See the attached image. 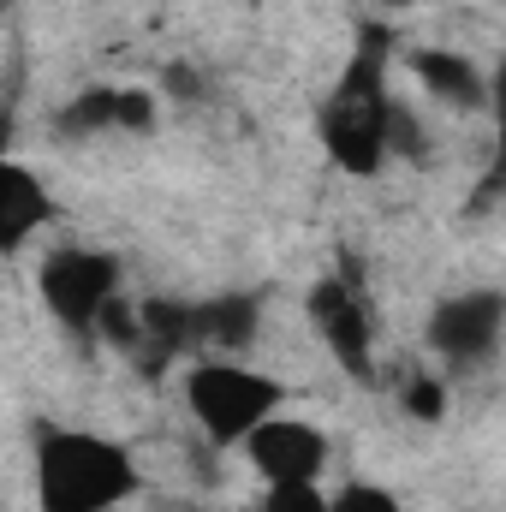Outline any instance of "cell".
Masks as SVG:
<instances>
[{
  "label": "cell",
  "instance_id": "cell-4",
  "mask_svg": "<svg viewBox=\"0 0 506 512\" xmlns=\"http://www.w3.org/2000/svg\"><path fill=\"white\" fill-rule=\"evenodd\" d=\"M114 286H120V268H114V256L54 251L48 262H42V298H48V310H54L60 322H78V328H90V322H96V310L114 298Z\"/></svg>",
  "mask_w": 506,
  "mask_h": 512
},
{
  "label": "cell",
  "instance_id": "cell-3",
  "mask_svg": "<svg viewBox=\"0 0 506 512\" xmlns=\"http://www.w3.org/2000/svg\"><path fill=\"white\" fill-rule=\"evenodd\" d=\"M185 399H191L209 441H245L262 417H274L280 382L256 376L245 364H197L185 382Z\"/></svg>",
  "mask_w": 506,
  "mask_h": 512
},
{
  "label": "cell",
  "instance_id": "cell-17",
  "mask_svg": "<svg viewBox=\"0 0 506 512\" xmlns=\"http://www.w3.org/2000/svg\"><path fill=\"white\" fill-rule=\"evenodd\" d=\"M167 90H173V96H185V102H191V96H197V90H203V84H197V72H191V66H167Z\"/></svg>",
  "mask_w": 506,
  "mask_h": 512
},
{
  "label": "cell",
  "instance_id": "cell-11",
  "mask_svg": "<svg viewBox=\"0 0 506 512\" xmlns=\"http://www.w3.org/2000/svg\"><path fill=\"white\" fill-rule=\"evenodd\" d=\"M90 328H102L114 346H137V340H143V328H137V304H126L120 292L96 310V322H90Z\"/></svg>",
  "mask_w": 506,
  "mask_h": 512
},
{
  "label": "cell",
  "instance_id": "cell-5",
  "mask_svg": "<svg viewBox=\"0 0 506 512\" xmlns=\"http://www.w3.org/2000/svg\"><path fill=\"white\" fill-rule=\"evenodd\" d=\"M245 453L268 483H316L322 465H328V441L310 423H292V417H262L245 435Z\"/></svg>",
  "mask_w": 506,
  "mask_h": 512
},
{
  "label": "cell",
  "instance_id": "cell-13",
  "mask_svg": "<svg viewBox=\"0 0 506 512\" xmlns=\"http://www.w3.org/2000/svg\"><path fill=\"white\" fill-rule=\"evenodd\" d=\"M66 126H72V131L114 126V90H90V96H78V102L66 108Z\"/></svg>",
  "mask_w": 506,
  "mask_h": 512
},
{
  "label": "cell",
  "instance_id": "cell-16",
  "mask_svg": "<svg viewBox=\"0 0 506 512\" xmlns=\"http://www.w3.org/2000/svg\"><path fill=\"white\" fill-rule=\"evenodd\" d=\"M405 411H411V417H423V423H435V417L447 411L441 382H411V387H405Z\"/></svg>",
  "mask_w": 506,
  "mask_h": 512
},
{
  "label": "cell",
  "instance_id": "cell-1",
  "mask_svg": "<svg viewBox=\"0 0 506 512\" xmlns=\"http://www.w3.org/2000/svg\"><path fill=\"white\" fill-rule=\"evenodd\" d=\"M137 489L131 459L84 429H48L36 447V495L42 512H114Z\"/></svg>",
  "mask_w": 506,
  "mask_h": 512
},
{
  "label": "cell",
  "instance_id": "cell-18",
  "mask_svg": "<svg viewBox=\"0 0 506 512\" xmlns=\"http://www.w3.org/2000/svg\"><path fill=\"white\" fill-rule=\"evenodd\" d=\"M0 155H6V120H0Z\"/></svg>",
  "mask_w": 506,
  "mask_h": 512
},
{
  "label": "cell",
  "instance_id": "cell-9",
  "mask_svg": "<svg viewBox=\"0 0 506 512\" xmlns=\"http://www.w3.org/2000/svg\"><path fill=\"white\" fill-rule=\"evenodd\" d=\"M411 72L417 84L435 96V102H453V108H483V78L465 54H447V48H417L411 54Z\"/></svg>",
  "mask_w": 506,
  "mask_h": 512
},
{
  "label": "cell",
  "instance_id": "cell-14",
  "mask_svg": "<svg viewBox=\"0 0 506 512\" xmlns=\"http://www.w3.org/2000/svg\"><path fill=\"white\" fill-rule=\"evenodd\" d=\"M114 126L149 131L155 126V96L149 90H114Z\"/></svg>",
  "mask_w": 506,
  "mask_h": 512
},
{
  "label": "cell",
  "instance_id": "cell-15",
  "mask_svg": "<svg viewBox=\"0 0 506 512\" xmlns=\"http://www.w3.org/2000/svg\"><path fill=\"white\" fill-rule=\"evenodd\" d=\"M328 512H399V507H393V495L376 489V483H352V489H340L328 501Z\"/></svg>",
  "mask_w": 506,
  "mask_h": 512
},
{
  "label": "cell",
  "instance_id": "cell-7",
  "mask_svg": "<svg viewBox=\"0 0 506 512\" xmlns=\"http://www.w3.org/2000/svg\"><path fill=\"white\" fill-rule=\"evenodd\" d=\"M429 340L453 364H483L495 352V340H501V298L495 292H471V298L441 304L435 322H429Z\"/></svg>",
  "mask_w": 506,
  "mask_h": 512
},
{
  "label": "cell",
  "instance_id": "cell-19",
  "mask_svg": "<svg viewBox=\"0 0 506 512\" xmlns=\"http://www.w3.org/2000/svg\"><path fill=\"white\" fill-rule=\"evenodd\" d=\"M0 12H6V0H0Z\"/></svg>",
  "mask_w": 506,
  "mask_h": 512
},
{
  "label": "cell",
  "instance_id": "cell-12",
  "mask_svg": "<svg viewBox=\"0 0 506 512\" xmlns=\"http://www.w3.org/2000/svg\"><path fill=\"white\" fill-rule=\"evenodd\" d=\"M262 512H328L316 483H268V501Z\"/></svg>",
  "mask_w": 506,
  "mask_h": 512
},
{
  "label": "cell",
  "instance_id": "cell-10",
  "mask_svg": "<svg viewBox=\"0 0 506 512\" xmlns=\"http://www.w3.org/2000/svg\"><path fill=\"white\" fill-rule=\"evenodd\" d=\"M256 328V310L245 298H227V304H209L203 316H191V334H203L209 346H245Z\"/></svg>",
  "mask_w": 506,
  "mask_h": 512
},
{
  "label": "cell",
  "instance_id": "cell-2",
  "mask_svg": "<svg viewBox=\"0 0 506 512\" xmlns=\"http://www.w3.org/2000/svg\"><path fill=\"white\" fill-rule=\"evenodd\" d=\"M381 30H370V48L352 60L346 84L322 108V143L346 173H376L387 155V96H381Z\"/></svg>",
  "mask_w": 506,
  "mask_h": 512
},
{
  "label": "cell",
  "instance_id": "cell-8",
  "mask_svg": "<svg viewBox=\"0 0 506 512\" xmlns=\"http://www.w3.org/2000/svg\"><path fill=\"white\" fill-rule=\"evenodd\" d=\"M42 221H48V191L18 161L0 155V251H18Z\"/></svg>",
  "mask_w": 506,
  "mask_h": 512
},
{
  "label": "cell",
  "instance_id": "cell-6",
  "mask_svg": "<svg viewBox=\"0 0 506 512\" xmlns=\"http://www.w3.org/2000/svg\"><path fill=\"white\" fill-rule=\"evenodd\" d=\"M310 316L328 334V352L346 376H370V322L358 304V286L346 280H316L310 286Z\"/></svg>",
  "mask_w": 506,
  "mask_h": 512
}]
</instances>
